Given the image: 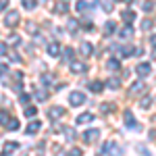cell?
I'll return each instance as SVG.
<instances>
[{"mask_svg": "<svg viewBox=\"0 0 156 156\" xmlns=\"http://www.w3.org/2000/svg\"><path fill=\"white\" fill-rule=\"evenodd\" d=\"M19 17H21L19 11H9L4 15V25H6V27H15V25L19 23Z\"/></svg>", "mask_w": 156, "mask_h": 156, "instance_id": "1", "label": "cell"}, {"mask_svg": "<svg viewBox=\"0 0 156 156\" xmlns=\"http://www.w3.org/2000/svg\"><path fill=\"white\" fill-rule=\"evenodd\" d=\"M121 152H123V150H121V148L115 144L112 140L104 142V146H102V154H121Z\"/></svg>", "mask_w": 156, "mask_h": 156, "instance_id": "2", "label": "cell"}, {"mask_svg": "<svg viewBox=\"0 0 156 156\" xmlns=\"http://www.w3.org/2000/svg\"><path fill=\"white\" fill-rule=\"evenodd\" d=\"M69 102H71V106H81V104H85V96L81 92H71Z\"/></svg>", "mask_w": 156, "mask_h": 156, "instance_id": "3", "label": "cell"}, {"mask_svg": "<svg viewBox=\"0 0 156 156\" xmlns=\"http://www.w3.org/2000/svg\"><path fill=\"white\" fill-rule=\"evenodd\" d=\"M98 137H100V129H90V131L83 133V142L85 144H94Z\"/></svg>", "mask_w": 156, "mask_h": 156, "instance_id": "4", "label": "cell"}, {"mask_svg": "<svg viewBox=\"0 0 156 156\" xmlns=\"http://www.w3.org/2000/svg\"><path fill=\"white\" fill-rule=\"evenodd\" d=\"M137 77H148L150 71H152V67H150V62H142V65H137Z\"/></svg>", "mask_w": 156, "mask_h": 156, "instance_id": "5", "label": "cell"}, {"mask_svg": "<svg viewBox=\"0 0 156 156\" xmlns=\"http://www.w3.org/2000/svg\"><path fill=\"white\" fill-rule=\"evenodd\" d=\"M21 146L17 144V142H6L4 144V148H2V154H12V152H17Z\"/></svg>", "mask_w": 156, "mask_h": 156, "instance_id": "6", "label": "cell"}, {"mask_svg": "<svg viewBox=\"0 0 156 156\" xmlns=\"http://www.w3.org/2000/svg\"><path fill=\"white\" fill-rule=\"evenodd\" d=\"M62 115H65V108H60V106H54V108H50V110H48L50 119H60Z\"/></svg>", "mask_w": 156, "mask_h": 156, "instance_id": "7", "label": "cell"}, {"mask_svg": "<svg viewBox=\"0 0 156 156\" xmlns=\"http://www.w3.org/2000/svg\"><path fill=\"white\" fill-rule=\"evenodd\" d=\"M144 92H146V83H144V81H135V83H133V87H131V94H133V96L144 94Z\"/></svg>", "mask_w": 156, "mask_h": 156, "instance_id": "8", "label": "cell"}, {"mask_svg": "<svg viewBox=\"0 0 156 156\" xmlns=\"http://www.w3.org/2000/svg\"><path fill=\"white\" fill-rule=\"evenodd\" d=\"M79 52H81L83 56H90V54L94 52V46H92L90 42H81V46H79Z\"/></svg>", "mask_w": 156, "mask_h": 156, "instance_id": "9", "label": "cell"}, {"mask_svg": "<svg viewBox=\"0 0 156 156\" xmlns=\"http://www.w3.org/2000/svg\"><path fill=\"white\" fill-rule=\"evenodd\" d=\"M69 67H71V71H73V73H83V71H85V65H83V62H77L75 58L69 62Z\"/></svg>", "mask_w": 156, "mask_h": 156, "instance_id": "10", "label": "cell"}, {"mask_svg": "<svg viewBox=\"0 0 156 156\" xmlns=\"http://www.w3.org/2000/svg\"><path fill=\"white\" fill-rule=\"evenodd\" d=\"M123 119H125V125H127V127H140V125L133 123V112L131 110H125V112H123Z\"/></svg>", "mask_w": 156, "mask_h": 156, "instance_id": "11", "label": "cell"}, {"mask_svg": "<svg viewBox=\"0 0 156 156\" xmlns=\"http://www.w3.org/2000/svg\"><path fill=\"white\" fill-rule=\"evenodd\" d=\"M40 129H42V123H40V121H31V123L27 125V133H29V135H34V133H37Z\"/></svg>", "mask_w": 156, "mask_h": 156, "instance_id": "12", "label": "cell"}, {"mask_svg": "<svg viewBox=\"0 0 156 156\" xmlns=\"http://www.w3.org/2000/svg\"><path fill=\"white\" fill-rule=\"evenodd\" d=\"M90 121H94V115L92 112H83V115H79L75 123H79V125H85V123H90Z\"/></svg>", "mask_w": 156, "mask_h": 156, "instance_id": "13", "label": "cell"}, {"mask_svg": "<svg viewBox=\"0 0 156 156\" xmlns=\"http://www.w3.org/2000/svg\"><path fill=\"white\" fill-rule=\"evenodd\" d=\"M48 54L52 56V58H56V56H60V46L54 42V44H48Z\"/></svg>", "mask_w": 156, "mask_h": 156, "instance_id": "14", "label": "cell"}, {"mask_svg": "<svg viewBox=\"0 0 156 156\" xmlns=\"http://www.w3.org/2000/svg\"><path fill=\"white\" fill-rule=\"evenodd\" d=\"M119 36L125 37V40H127V37H131V36H133V27H131V25H127V27L119 29Z\"/></svg>", "mask_w": 156, "mask_h": 156, "instance_id": "15", "label": "cell"}, {"mask_svg": "<svg viewBox=\"0 0 156 156\" xmlns=\"http://www.w3.org/2000/svg\"><path fill=\"white\" fill-rule=\"evenodd\" d=\"M106 69H110V71H119L121 62H119V60H115V58H110V60H106Z\"/></svg>", "mask_w": 156, "mask_h": 156, "instance_id": "16", "label": "cell"}, {"mask_svg": "<svg viewBox=\"0 0 156 156\" xmlns=\"http://www.w3.org/2000/svg\"><path fill=\"white\" fill-rule=\"evenodd\" d=\"M62 58L67 60V62H71V60L75 58V52H73V48H65V50H62Z\"/></svg>", "mask_w": 156, "mask_h": 156, "instance_id": "17", "label": "cell"}, {"mask_svg": "<svg viewBox=\"0 0 156 156\" xmlns=\"http://www.w3.org/2000/svg\"><path fill=\"white\" fill-rule=\"evenodd\" d=\"M121 19H125L127 23H131L133 19H135V12H133V11H123V12H121Z\"/></svg>", "mask_w": 156, "mask_h": 156, "instance_id": "18", "label": "cell"}, {"mask_svg": "<svg viewBox=\"0 0 156 156\" xmlns=\"http://www.w3.org/2000/svg\"><path fill=\"white\" fill-rule=\"evenodd\" d=\"M106 85L110 87V90H117V87H121V79L119 77H112V79H108Z\"/></svg>", "mask_w": 156, "mask_h": 156, "instance_id": "19", "label": "cell"}, {"mask_svg": "<svg viewBox=\"0 0 156 156\" xmlns=\"http://www.w3.org/2000/svg\"><path fill=\"white\" fill-rule=\"evenodd\" d=\"M75 9H77L79 12H85V11H90V4H87L85 0H79V2L75 4Z\"/></svg>", "mask_w": 156, "mask_h": 156, "instance_id": "20", "label": "cell"}, {"mask_svg": "<svg viewBox=\"0 0 156 156\" xmlns=\"http://www.w3.org/2000/svg\"><path fill=\"white\" fill-rule=\"evenodd\" d=\"M4 127H6L9 131H15V129H19V121L17 119H9V123H6Z\"/></svg>", "mask_w": 156, "mask_h": 156, "instance_id": "21", "label": "cell"}, {"mask_svg": "<svg viewBox=\"0 0 156 156\" xmlns=\"http://www.w3.org/2000/svg\"><path fill=\"white\" fill-rule=\"evenodd\" d=\"M102 87H104V83H102V81H92V85H90V90H92V92H102Z\"/></svg>", "mask_w": 156, "mask_h": 156, "instance_id": "22", "label": "cell"}, {"mask_svg": "<svg viewBox=\"0 0 156 156\" xmlns=\"http://www.w3.org/2000/svg\"><path fill=\"white\" fill-rule=\"evenodd\" d=\"M115 31V21H106V25H104V34H112Z\"/></svg>", "mask_w": 156, "mask_h": 156, "instance_id": "23", "label": "cell"}, {"mask_svg": "<svg viewBox=\"0 0 156 156\" xmlns=\"http://www.w3.org/2000/svg\"><path fill=\"white\" fill-rule=\"evenodd\" d=\"M9 119H11V117H9V112H4V110H0V125H2V127H4V125L9 123Z\"/></svg>", "mask_w": 156, "mask_h": 156, "instance_id": "24", "label": "cell"}, {"mask_svg": "<svg viewBox=\"0 0 156 156\" xmlns=\"http://www.w3.org/2000/svg\"><path fill=\"white\" fill-rule=\"evenodd\" d=\"M37 115V108L36 106H27L25 108V117H36Z\"/></svg>", "mask_w": 156, "mask_h": 156, "instance_id": "25", "label": "cell"}, {"mask_svg": "<svg viewBox=\"0 0 156 156\" xmlns=\"http://www.w3.org/2000/svg\"><path fill=\"white\" fill-rule=\"evenodd\" d=\"M48 98V92H44V90H36V100H46Z\"/></svg>", "mask_w": 156, "mask_h": 156, "instance_id": "26", "label": "cell"}, {"mask_svg": "<svg viewBox=\"0 0 156 156\" xmlns=\"http://www.w3.org/2000/svg\"><path fill=\"white\" fill-rule=\"evenodd\" d=\"M65 135H67V140H69V142H73V140H75V129L65 127Z\"/></svg>", "mask_w": 156, "mask_h": 156, "instance_id": "27", "label": "cell"}, {"mask_svg": "<svg viewBox=\"0 0 156 156\" xmlns=\"http://www.w3.org/2000/svg\"><path fill=\"white\" fill-rule=\"evenodd\" d=\"M23 6L27 11H34V6H36V0H23Z\"/></svg>", "mask_w": 156, "mask_h": 156, "instance_id": "28", "label": "cell"}, {"mask_svg": "<svg viewBox=\"0 0 156 156\" xmlns=\"http://www.w3.org/2000/svg\"><path fill=\"white\" fill-rule=\"evenodd\" d=\"M150 102H152V100L146 96V98H142V100H140V106H142V108H150Z\"/></svg>", "mask_w": 156, "mask_h": 156, "instance_id": "29", "label": "cell"}, {"mask_svg": "<svg viewBox=\"0 0 156 156\" xmlns=\"http://www.w3.org/2000/svg\"><path fill=\"white\" fill-rule=\"evenodd\" d=\"M6 73H9V65L6 62H0V77H4Z\"/></svg>", "mask_w": 156, "mask_h": 156, "instance_id": "30", "label": "cell"}, {"mask_svg": "<svg viewBox=\"0 0 156 156\" xmlns=\"http://www.w3.org/2000/svg\"><path fill=\"white\" fill-rule=\"evenodd\" d=\"M77 19H71V21H67V27H69V29H71V31H75V29H77Z\"/></svg>", "mask_w": 156, "mask_h": 156, "instance_id": "31", "label": "cell"}, {"mask_svg": "<svg viewBox=\"0 0 156 156\" xmlns=\"http://www.w3.org/2000/svg\"><path fill=\"white\" fill-rule=\"evenodd\" d=\"M142 9H144L146 12H150L152 9H154V2H150V0H148V2H144V4H142Z\"/></svg>", "mask_w": 156, "mask_h": 156, "instance_id": "32", "label": "cell"}, {"mask_svg": "<svg viewBox=\"0 0 156 156\" xmlns=\"http://www.w3.org/2000/svg\"><path fill=\"white\" fill-rule=\"evenodd\" d=\"M121 56H131V52H133V48H129V46H125V48H121Z\"/></svg>", "mask_w": 156, "mask_h": 156, "instance_id": "33", "label": "cell"}, {"mask_svg": "<svg viewBox=\"0 0 156 156\" xmlns=\"http://www.w3.org/2000/svg\"><path fill=\"white\" fill-rule=\"evenodd\" d=\"M42 83H44V85L52 83V75H42Z\"/></svg>", "mask_w": 156, "mask_h": 156, "instance_id": "34", "label": "cell"}, {"mask_svg": "<svg viewBox=\"0 0 156 156\" xmlns=\"http://www.w3.org/2000/svg\"><path fill=\"white\" fill-rule=\"evenodd\" d=\"M9 44H19V36H17V34L9 36Z\"/></svg>", "mask_w": 156, "mask_h": 156, "instance_id": "35", "label": "cell"}, {"mask_svg": "<svg viewBox=\"0 0 156 156\" xmlns=\"http://www.w3.org/2000/svg\"><path fill=\"white\" fill-rule=\"evenodd\" d=\"M100 110H102V115H104V112H110V110H112V106H110V104H102V106H100Z\"/></svg>", "mask_w": 156, "mask_h": 156, "instance_id": "36", "label": "cell"}, {"mask_svg": "<svg viewBox=\"0 0 156 156\" xmlns=\"http://www.w3.org/2000/svg\"><path fill=\"white\" fill-rule=\"evenodd\" d=\"M67 11V4H65V2H60L58 6H56V12H65Z\"/></svg>", "mask_w": 156, "mask_h": 156, "instance_id": "37", "label": "cell"}, {"mask_svg": "<svg viewBox=\"0 0 156 156\" xmlns=\"http://www.w3.org/2000/svg\"><path fill=\"white\" fill-rule=\"evenodd\" d=\"M142 27H144L146 31H148V29H150V27H152V21H150V19H146L144 23H142Z\"/></svg>", "mask_w": 156, "mask_h": 156, "instance_id": "38", "label": "cell"}, {"mask_svg": "<svg viewBox=\"0 0 156 156\" xmlns=\"http://www.w3.org/2000/svg\"><path fill=\"white\" fill-rule=\"evenodd\" d=\"M19 102L27 104V102H29V96H27V94H21V96H19Z\"/></svg>", "mask_w": 156, "mask_h": 156, "instance_id": "39", "label": "cell"}, {"mask_svg": "<svg viewBox=\"0 0 156 156\" xmlns=\"http://www.w3.org/2000/svg\"><path fill=\"white\" fill-rule=\"evenodd\" d=\"M71 154H73V156H81V150H79V148H73Z\"/></svg>", "mask_w": 156, "mask_h": 156, "instance_id": "40", "label": "cell"}, {"mask_svg": "<svg viewBox=\"0 0 156 156\" xmlns=\"http://www.w3.org/2000/svg\"><path fill=\"white\" fill-rule=\"evenodd\" d=\"M150 44H152V46H156V34H152V36H150Z\"/></svg>", "mask_w": 156, "mask_h": 156, "instance_id": "41", "label": "cell"}, {"mask_svg": "<svg viewBox=\"0 0 156 156\" xmlns=\"http://www.w3.org/2000/svg\"><path fill=\"white\" fill-rule=\"evenodd\" d=\"M0 54H6V46L4 44H0Z\"/></svg>", "mask_w": 156, "mask_h": 156, "instance_id": "42", "label": "cell"}]
</instances>
